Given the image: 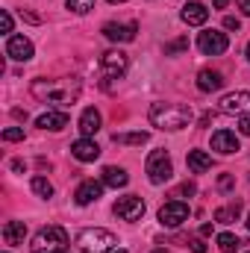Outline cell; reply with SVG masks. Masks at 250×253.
Here are the masks:
<instances>
[{
    "instance_id": "6da1fadb",
    "label": "cell",
    "mask_w": 250,
    "mask_h": 253,
    "mask_svg": "<svg viewBox=\"0 0 250 253\" xmlns=\"http://www.w3.org/2000/svg\"><path fill=\"white\" fill-rule=\"evenodd\" d=\"M147 118H150V124L156 129H171L174 132V129H183V126L191 124L194 112L186 103H153Z\"/></svg>"
},
{
    "instance_id": "7a4b0ae2",
    "label": "cell",
    "mask_w": 250,
    "mask_h": 253,
    "mask_svg": "<svg viewBox=\"0 0 250 253\" xmlns=\"http://www.w3.org/2000/svg\"><path fill=\"white\" fill-rule=\"evenodd\" d=\"M68 233H65L59 224H50V227H42L30 245L33 253H68Z\"/></svg>"
},
{
    "instance_id": "3957f363",
    "label": "cell",
    "mask_w": 250,
    "mask_h": 253,
    "mask_svg": "<svg viewBox=\"0 0 250 253\" xmlns=\"http://www.w3.org/2000/svg\"><path fill=\"white\" fill-rule=\"evenodd\" d=\"M77 248L83 253H109L118 248V236L100 227H88L77 236Z\"/></svg>"
},
{
    "instance_id": "277c9868",
    "label": "cell",
    "mask_w": 250,
    "mask_h": 253,
    "mask_svg": "<svg viewBox=\"0 0 250 253\" xmlns=\"http://www.w3.org/2000/svg\"><path fill=\"white\" fill-rule=\"evenodd\" d=\"M144 171H147V177H150V183H153V186L168 183V180H171V174H174V165H171L168 150H153V153L147 156Z\"/></svg>"
},
{
    "instance_id": "5b68a950",
    "label": "cell",
    "mask_w": 250,
    "mask_h": 253,
    "mask_svg": "<svg viewBox=\"0 0 250 253\" xmlns=\"http://www.w3.org/2000/svg\"><path fill=\"white\" fill-rule=\"evenodd\" d=\"M197 47H200V53H206V56H221V53H227L230 42H227V36L218 33V30H203V33L197 36Z\"/></svg>"
},
{
    "instance_id": "8992f818",
    "label": "cell",
    "mask_w": 250,
    "mask_h": 253,
    "mask_svg": "<svg viewBox=\"0 0 250 253\" xmlns=\"http://www.w3.org/2000/svg\"><path fill=\"white\" fill-rule=\"evenodd\" d=\"M121 221H141V215H144V200L141 197H135V194H126V197H118V203H115V209H112Z\"/></svg>"
},
{
    "instance_id": "52a82bcc",
    "label": "cell",
    "mask_w": 250,
    "mask_h": 253,
    "mask_svg": "<svg viewBox=\"0 0 250 253\" xmlns=\"http://www.w3.org/2000/svg\"><path fill=\"white\" fill-rule=\"evenodd\" d=\"M188 218V206L183 200H168L162 209H159V224L162 227H180Z\"/></svg>"
},
{
    "instance_id": "ba28073f",
    "label": "cell",
    "mask_w": 250,
    "mask_h": 253,
    "mask_svg": "<svg viewBox=\"0 0 250 253\" xmlns=\"http://www.w3.org/2000/svg\"><path fill=\"white\" fill-rule=\"evenodd\" d=\"M126 65H129V59H126L124 50H106V53L100 56V68H103L106 77H124Z\"/></svg>"
},
{
    "instance_id": "9c48e42d",
    "label": "cell",
    "mask_w": 250,
    "mask_h": 253,
    "mask_svg": "<svg viewBox=\"0 0 250 253\" xmlns=\"http://www.w3.org/2000/svg\"><path fill=\"white\" fill-rule=\"evenodd\" d=\"M221 112L230 115H250V91H233L221 97Z\"/></svg>"
},
{
    "instance_id": "30bf717a",
    "label": "cell",
    "mask_w": 250,
    "mask_h": 253,
    "mask_svg": "<svg viewBox=\"0 0 250 253\" xmlns=\"http://www.w3.org/2000/svg\"><path fill=\"white\" fill-rule=\"evenodd\" d=\"M6 56H12L15 62H30L33 59V42L24 36H9L6 42Z\"/></svg>"
},
{
    "instance_id": "8fae6325",
    "label": "cell",
    "mask_w": 250,
    "mask_h": 253,
    "mask_svg": "<svg viewBox=\"0 0 250 253\" xmlns=\"http://www.w3.org/2000/svg\"><path fill=\"white\" fill-rule=\"evenodd\" d=\"M212 150H218V153H224V156L239 153V150H242L239 135H236V132H230V129H218V132L212 135Z\"/></svg>"
},
{
    "instance_id": "7c38bea8",
    "label": "cell",
    "mask_w": 250,
    "mask_h": 253,
    "mask_svg": "<svg viewBox=\"0 0 250 253\" xmlns=\"http://www.w3.org/2000/svg\"><path fill=\"white\" fill-rule=\"evenodd\" d=\"M71 156H74V159H80V162H94V159L100 156V147H97L91 138H85V135H83V138H77V141L71 144Z\"/></svg>"
},
{
    "instance_id": "4fadbf2b",
    "label": "cell",
    "mask_w": 250,
    "mask_h": 253,
    "mask_svg": "<svg viewBox=\"0 0 250 253\" xmlns=\"http://www.w3.org/2000/svg\"><path fill=\"white\" fill-rule=\"evenodd\" d=\"M100 194H103V183H97V180H85V183H80V189L74 191V200H77L80 206H88V203L100 200Z\"/></svg>"
},
{
    "instance_id": "5bb4252c",
    "label": "cell",
    "mask_w": 250,
    "mask_h": 253,
    "mask_svg": "<svg viewBox=\"0 0 250 253\" xmlns=\"http://www.w3.org/2000/svg\"><path fill=\"white\" fill-rule=\"evenodd\" d=\"M135 33H138L135 24H112V21H109V24L103 27V36H106L109 42H121V44H124V42H132Z\"/></svg>"
},
{
    "instance_id": "9a60e30c",
    "label": "cell",
    "mask_w": 250,
    "mask_h": 253,
    "mask_svg": "<svg viewBox=\"0 0 250 253\" xmlns=\"http://www.w3.org/2000/svg\"><path fill=\"white\" fill-rule=\"evenodd\" d=\"M183 21H186L188 27H203V24L209 21V9H206L203 3L191 0V3L183 6Z\"/></svg>"
},
{
    "instance_id": "2e32d148",
    "label": "cell",
    "mask_w": 250,
    "mask_h": 253,
    "mask_svg": "<svg viewBox=\"0 0 250 253\" xmlns=\"http://www.w3.org/2000/svg\"><path fill=\"white\" fill-rule=\"evenodd\" d=\"M224 85V77H221V71H212V68H206V71H200L197 74V88L200 91H218Z\"/></svg>"
},
{
    "instance_id": "e0dca14e",
    "label": "cell",
    "mask_w": 250,
    "mask_h": 253,
    "mask_svg": "<svg viewBox=\"0 0 250 253\" xmlns=\"http://www.w3.org/2000/svg\"><path fill=\"white\" fill-rule=\"evenodd\" d=\"M100 112L94 109V106H88V109H83V115H80V132L88 138V135H94L97 129H100Z\"/></svg>"
},
{
    "instance_id": "ac0fdd59",
    "label": "cell",
    "mask_w": 250,
    "mask_h": 253,
    "mask_svg": "<svg viewBox=\"0 0 250 253\" xmlns=\"http://www.w3.org/2000/svg\"><path fill=\"white\" fill-rule=\"evenodd\" d=\"M24 236H27L24 221H6L3 224V242L6 245H24Z\"/></svg>"
},
{
    "instance_id": "d6986e66",
    "label": "cell",
    "mask_w": 250,
    "mask_h": 253,
    "mask_svg": "<svg viewBox=\"0 0 250 253\" xmlns=\"http://www.w3.org/2000/svg\"><path fill=\"white\" fill-rule=\"evenodd\" d=\"M126 183H129V177H126L124 168H115V165H106V168H103V186H109V189H124Z\"/></svg>"
},
{
    "instance_id": "ffe728a7",
    "label": "cell",
    "mask_w": 250,
    "mask_h": 253,
    "mask_svg": "<svg viewBox=\"0 0 250 253\" xmlns=\"http://www.w3.org/2000/svg\"><path fill=\"white\" fill-rule=\"evenodd\" d=\"M186 162H188V168H191L194 174H203V171L212 168V156H209L206 150H188Z\"/></svg>"
},
{
    "instance_id": "44dd1931",
    "label": "cell",
    "mask_w": 250,
    "mask_h": 253,
    "mask_svg": "<svg viewBox=\"0 0 250 253\" xmlns=\"http://www.w3.org/2000/svg\"><path fill=\"white\" fill-rule=\"evenodd\" d=\"M36 126H42V129H65L68 126V112H44V115H39Z\"/></svg>"
},
{
    "instance_id": "7402d4cb",
    "label": "cell",
    "mask_w": 250,
    "mask_h": 253,
    "mask_svg": "<svg viewBox=\"0 0 250 253\" xmlns=\"http://www.w3.org/2000/svg\"><path fill=\"white\" fill-rule=\"evenodd\" d=\"M239 215H242V203H239V200H233L230 206L215 209V221H218V224H233V221H239Z\"/></svg>"
},
{
    "instance_id": "603a6c76",
    "label": "cell",
    "mask_w": 250,
    "mask_h": 253,
    "mask_svg": "<svg viewBox=\"0 0 250 253\" xmlns=\"http://www.w3.org/2000/svg\"><path fill=\"white\" fill-rule=\"evenodd\" d=\"M147 132H115L112 135V141L115 144H147Z\"/></svg>"
},
{
    "instance_id": "cb8c5ba5",
    "label": "cell",
    "mask_w": 250,
    "mask_h": 253,
    "mask_svg": "<svg viewBox=\"0 0 250 253\" xmlns=\"http://www.w3.org/2000/svg\"><path fill=\"white\" fill-rule=\"evenodd\" d=\"M242 245H245V242H242L239 236H233V233H221V236H218V248H221V253H236Z\"/></svg>"
},
{
    "instance_id": "d4e9b609",
    "label": "cell",
    "mask_w": 250,
    "mask_h": 253,
    "mask_svg": "<svg viewBox=\"0 0 250 253\" xmlns=\"http://www.w3.org/2000/svg\"><path fill=\"white\" fill-rule=\"evenodd\" d=\"M33 191L39 194V197H53V186H50V180H44V177H33Z\"/></svg>"
},
{
    "instance_id": "484cf974",
    "label": "cell",
    "mask_w": 250,
    "mask_h": 253,
    "mask_svg": "<svg viewBox=\"0 0 250 253\" xmlns=\"http://www.w3.org/2000/svg\"><path fill=\"white\" fill-rule=\"evenodd\" d=\"M65 3H68V9L77 12V15H85V12L94 9V0H65Z\"/></svg>"
},
{
    "instance_id": "4316f807",
    "label": "cell",
    "mask_w": 250,
    "mask_h": 253,
    "mask_svg": "<svg viewBox=\"0 0 250 253\" xmlns=\"http://www.w3.org/2000/svg\"><path fill=\"white\" fill-rule=\"evenodd\" d=\"M186 47H188V39H177V42L165 44V56H174V53H180V50H186Z\"/></svg>"
},
{
    "instance_id": "83f0119b",
    "label": "cell",
    "mask_w": 250,
    "mask_h": 253,
    "mask_svg": "<svg viewBox=\"0 0 250 253\" xmlns=\"http://www.w3.org/2000/svg\"><path fill=\"white\" fill-rule=\"evenodd\" d=\"M3 141H24V129H21V126H9V129H3Z\"/></svg>"
},
{
    "instance_id": "f1b7e54d",
    "label": "cell",
    "mask_w": 250,
    "mask_h": 253,
    "mask_svg": "<svg viewBox=\"0 0 250 253\" xmlns=\"http://www.w3.org/2000/svg\"><path fill=\"white\" fill-rule=\"evenodd\" d=\"M224 27L239 33V30H242V21H239V18H233V15H227V18H224Z\"/></svg>"
},
{
    "instance_id": "f546056e",
    "label": "cell",
    "mask_w": 250,
    "mask_h": 253,
    "mask_svg": "<svg viewBox=\"0 0 250 253\" xmlns=\"http://www.w3.org/2000/svg\"><path fill=\"white\" fill-rule=\"evenodd\" d=\"M186 245H188V248H191V251H194V253H206V245H203L200 239H188Z\"/></svg>"
},
{
    "instance_id": "4dcf8cb0",
    "label": "cell",
    "mask_w": 250,
    "mask_h": 253,
    "mask_svg": "<svg viewBox=\"0 0 250 253\" xmlns=\"http://www.w3.org/2000/svg\"><path fill=\"white\" fill-rule=\"evenodd\" d=\"M218 189H221V191H230V189H233V177H230V174H224V177L218 180Z\"/></svg>"
},
{
    "instance_id": "1f68e13d",
    "label": "cell",
    "mask_w": 250,
    "mask_h": 253,
    "mask_svg": "<svg viewBox=\"0 0 250 253\" xmlns=\"http://www.w3.org/2000/svg\"><path fill=\"white\" fill-rule=\"evenodd\" d=\"M0 24H3V33H12V15H9V12L0 15Z\"/></svg>"
},
{
    "instance_id": "d6a6232c",
    "label": "cell",
    "mask_w": 250,
    "mask_h": 253,
    "mask_svg": "<svg viewBox=\"0 0 250 253\" xmlns=\"http://www.w3.org/2000/svg\"><path fill=\"white\" fill-rule=\"evenodd\" d=\"M239 129H242V135H250V115H242V121H239Z\"/></svg>"
},
{
    "instance_id": "836d02e7",
    "label": "cell",
    "mask_w": 250,
    "mask_h": 253,
    "mask_svg": "<svg viewBox=\"0 0 250 253\" xmlns=\"http://www.w3.org/2000/svg\"><path fill=\"white\" fill-rule=\"evenodd\" d=\"M177 194H194V183H183V186L177 189Z\"/></svg>"
},
{
    "instance_id": "e575fe53",
    "label": "cell",
    "mask_w": 250,
    "mask_h": 253,
    "mask_svg": "<svg viewBox=\"0 0 250 253\" xmlns=\"http://www.w3.org/2000/svg\"><path fill=\"white\" fill-rule=\"evenodd\" d=\"M239 9H242L245 15H250V0H239Z\"/></svg>"
},
{
    "instance_id": "d590c367",
    "label": "cell",
    "mask_w": 250,
    "mask_h": 253,
    "mask_svg": "<svg viewBox=\"0 0 250 253\" xmlns=\"http://www.w3.org/2000/svg\"><path fill=\"white\" fill-rule=\"evenodd\" d=\"M200 236H212V224H203L200 227Z\"/></svg>"
},
{
    "instance_id": "8d00e7d4",
    "label": "cell",
    "mask_w": 250,
    "mask_h": 253,
    "mask_svg": "<svg viewBox=\"0 0 250 253\" xmlns=\"http://www.w3.org/2000/svg\"><path fill=\"white\" fill-rule=\"evenodd\" d=\"M212 3H215V9H224V6H227L230 0H212Z\"/></svg>"
},
{
    "instance_id": "74e56055",
    "label": "cell",
    "mask_w": 250,
    "mask_h": 253,
    "mask_svg": "<svg viewBox=\"0 0 250 253\" xmlns=\"http://www.w3.org/2000/svg\"><path fill=\"white\" fill-rule=\"evenodd\" d=\"M112 253H126V251H124V248H118V251H112Z\"/></svg>"
},
{
    "instance_id": "f35d334b",
    "label": "cell",
    "mask_w": 250,
    "mask_h": 253,
    "mask_svg": "<svg viewBox=\"0 0 250 253\" xmlns=\"http://www.w3.org/2000/svg\"><path fill=\"white\" fill-rule=\"evenodd\" d=\"M109 3H124V0H109Z\"/></svg>"
},
{
    "instance_id": "ab89813d",
    "label": "cell",
    "mask_w": 250,
    "mask_h": 253,
    "mask_svg": "<svg viewBox=\"0 0 250 253\" xmlns=\"http://www.w3.org/2000/svg\"><path fill=\"white\" fill-rule=\"evenodd\" d=\"M248 59H250V42H248Z\"/></svg>"
},
{
    "instance_id": "60d3db41",
    "label": "cell",
    "mask_w": 250,
    "mask_h": 253,
    "mask_svg": "<svg viewBox=\"0 0 250 253\" xmlns=\"http://www.w3.org/2000/svg\"><path fill=\"white\" fill-rule=\"evenodd\" d=\"M248 230H250V218H248Z\"/></svg>"
},
{
    "instance_id": "b9f144b4",
    "label": "cell",
    "mask_w": 250,
    "mask_h": 253,
    "mask_svg": "<svg viewBox=\"0 0 250 253\" xmlns=\"http://www.w3.org/2000/svg\"><path fill=\"white\" fill-rule=\"evenodd\" d=\"M153 253H165V251H153Z\"/></svg>"
}]
</instances>
